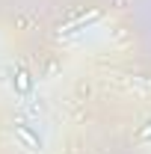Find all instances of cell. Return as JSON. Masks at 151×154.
<instances>
[{
    "label": "cell",
    "instance_id": "7a4b0ae2",
    "mask_svg": "<svg viewBox=\"0 0 151 154\" xmlns=\"http://www.w3.org/2000/svg\"><path fill=\"white\" fill-rule=\"evenodd\" d=\"M98 18H101V12L95 9V12H89V15H83V18L71 21V24H65V27H62L59 33H65V36H68V33H77V30H83V27H89V24H95Z\"/></svg>",
    "mask_w": 151,
    "mask_h": 154
},
{
    "label": "cell",
    "instance_id": "3957f363",
    "mask_svg": "<svg viewBox=\"0 0 151 154\" xmlns=\"http://www.w3.org/2000/svg\"><path fill=\"white\" fill-rule=\"evenodd\" d=\"M15 86H18V92H30V89H33V80H30V74H27L24 68L15 71Z\"/></svg>",
    "mask_w": 151,
    "mask_h": 154
},
{
    "label": "cell",
    "instance_id": "6da1fadb",
    "mask_svg": "<svg viewBox=\"0 0 151 154\" xmlns=\"http://www.w3.org/2000/svg\"><path fill=\"white\" fill-rule=\"evenodd\" d=\"M15 139H21L24 148H30V151H42V139H39V134H33L27 125H15Z\"/></svg>",
    "mask_w": 151,
    "mask_h": 154
}]
</instances>
